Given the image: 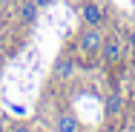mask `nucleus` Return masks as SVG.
Listing matches in <instances>:
<instances>
[{
	"label": "nucleus",
	"instance_id": "f257e3e1",
	"mask_svg": "<svg viewBox=\"0 0 135 132\" xmlns=\"http://www.w3.org/2000/svg\"><path fill=\"white\" fill-rule=\"evenodd\" d=\"M101 43H104V35H101V26H83L81 37H78V49L83 55H98L101 52Z\"/></svg>",
	"mask_w": 135,
	"mask_h": 132
},
{
	"label": "nucleus",
	"instance_id": "f03ea898",
	"mask_svg": "<svg viewBox=\"0 0 135 132\" xmlns=\"http://www.w3.org/2000/svg\"><path fill=\"white\" fill-rule=\"evenodd\" d=\"M121 55H124V40H121L118 35H104V43H101V52H98L101 63H104V66L118 63Z\"/></svg>",
	"mask_w": 135,
	"mask_h": 132
},
{
	"label": "nucleus",
	"instance_id": "7ed1b4c3",
	"mask_svg": "<svg viewBox=\"0 0 135 132\" xmlns=\"http://www.w3.org/2000/svg\"><path fill=\"white\" fill-rule=\"evenodd\" d=\"M81 17H83V26H104L107 6L101 0H83L81 3Z\"/></svg>",
	"mask_w": 135,
	"mask_h": 132
},
{
	"label": "nucleus",
	"instance_id": "20e7f679",
	"mask_svg": "<svg viewBox=\"0 0 135 132\" xmlns=\"http://www.w3.org/2000/svg\"><path fill=\"white\" fill-rule=\"evenodd\" d=\"M37 12H40V6L35 3V0H20L17 3V17L23 20V23H37Z\"/></svg>",
	"mask_w": 135,
	"mask_h": 132
},
{
	"label": "nucleus",
	"instance_id": "39448f33",
	"mask_svg": "<svg viewBox=\"0 0 135 132\" xmlns=\"http://www.w3.org/2000/svg\"><path fill=\"white\" fill-rule=\"evenodd\" d=\"M78 129H81V124H78V118H75L72 112H60V115H57L55 132H78Z\"/></svg>",
	"mask_w": 135,
	"mask_h": 132
},
{
	"label": "nucleus",
	"instance_id": "423d86ee",
	"mask_svg": "<svg viewBox=\"0 0 135 132\" xmlns=\"http://www.w3.org/2000/svg\"><path fill=\"white\" fill-rule=\"evenodd\" d=\"M75 72V63L69 60V57H60L57 63H55V78H69Z\"/></svg>",
	"mask_w": 135,
	"mask_h": 132
},
{
	"label": "nucleus",
	"instance_id": "0eeeda50",
	"mask_svg": "<svg viewBox=\"0 0 135 132\" xmlns=\"http://www.w3.org/2000/svg\"><path fill=\"white\" fill-rule=\"evenodd\" d=\"M118 106H121V98H118V95H112V98L107 101V109H109V112H118Z\"/></svg>",
	"mask_w": 135,
	"mask_h": 132
},
{
	"label": "nucleus",
	"instance_id": "6e6552de",
	"mask_svg": "<svg viewBox=\"0 0 135 132\" xmlns=\"http://www.w3.org/2000/svg\"><path fill=\"white\" fill-rule=\"evenodd\" d=\"M9 132H32V126H26V124H15Z\"/></svg>",
	"mask_w": 135,
	"mask_h": 132
},
{
	"label": "nucleus",
	"instance_id": "1a4fd4ad",
	"mask_svg": "<svg viewBox=\"0 0 135 132\" xmlns=\"http://www.w3.org/2000/svg\"><path fill=\"white\" fill-rule=\"evenodd\" d=\"M127 46H129V52L135 55V29L129 32V37H127Z\"/></svg>",
	"mask_w": 135,
	"mask_h": 132
},
{
	"label": "nucleus",
	"instance_id": "9d476101",
	"mask_svg": "<svg viewBox=\"0 0 135 132\" xmlns=\"http://www.w3.org/2000/svg\"><path fill=\"white\" fill-rule=\"evenodd\" d=\"M35 3H37V6H49L52 0H35Z\"/></svg>",
	"mask_w": 135,
	"mask_h": 132
},
{
	"label": "nucleus",
	"instance_id": "9b49d317",
	"mask_svg": "<svg viewBox=\"0 0 135 132\" xmlns=\"http://www.w3.org/2000/svg\"><path fill=\"white\" fill-rule=\"evenodd\" d=\"M66 3H69V6H81L83 0H66Z\"/></svg>",
	"mask_w": 135,
	"mask_h": 132
},
{
	"label": "nucleus",
	"instance_id": "f8f14e48",
	"mask_svg": "<svg viewBox=\"0 0 135 132\" xmlns=\"http://www.w3.org/2000/svg\"><path fill=\"white\" fill-rule=\"evenodd\" d=\"M32 132H49V129H46V126H37V129H32Z\"/></svg>",
	"mask_w": 135,
	"mask_h": 132
},
{
	"label": "nucleus",
	"instance_id": "ddd939ff",
	"mask_svg": "<svg viewBox=\"0 0 135 132\" xmlns=\"http://www.w3.org/2000/svg\"><path fill=\"white\" fill-rule=\"evenodd\" d=\"M6 3H9V0H0V12H3V9H6Z\"/></svg>",
	"mask_w": 135,
	"mask_h": 132
},
{
	"label": "nucleus",
	"instance_id": "4468645a",
	"mask_svg": "<svg viewBox=\"0 0 135 132\" xmlns=\"http://www.w3.org/2000/svg\"><path fill=\"white\" fill-rule=\"evenodd\" d=\"M0 132H6V124H3V118H0Z\"/></svg>",
	"mask_w": 135,
	"mask_h": 132
}]
</instances>
